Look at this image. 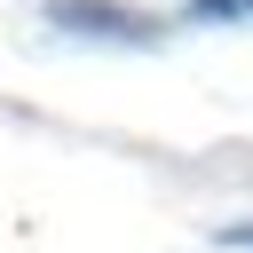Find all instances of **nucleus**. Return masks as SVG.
I'll use <instances>...</instances> for the list:
<instances>
[{
	"label": "nucleus",
	"mask_w": 253,
	"mask_h": 253,
	"mask_svg": "<svg viewBox=\"0 0 253 253\" xmlns=\"http://www.w3.org/2000/svg\"><path fill=\"white\" fill-rule=\"evenodd\" d=\"M47 24L79 32V40H119V47H158L166 40V24L126 8V0H47Z\"/></svg>",
	"instance_id": "nucleus-1"
},
{
	"label": "nucleus",
	"mask_w": 253,
	"mask_h": 253,
	"mask_svg": "<svg viewBox=\"0 0 253 253\" xmlns=\"http://www.w3.org/2000/svg\"><path fill=\"white\" fill-rule=\"evenodd\" d=\"M190 16H198V24H237L245 0H190Z\"/></svg>",
	"instance_id": "nucleus-2"
},
{
	"label": "nucleus",
	"mask_w": 253,
	"mask_h": 253,
	"mask_svg": "<svg viewBox=\"0 0 253 253\" xmlns=\"http://www.w3.org/2000/svg\"><path fill=\"white\" fill-rule=\"evenodd\" d=\"M221 245H253V221H229V229H221Z\"/></svg>",
	"instance_id": "nucleus-3"
},
{
	"label": "nucleus",
	"mask_w": 253,
	"mask_h": 253,
	"mask_svg": "<svg viewBox=\"0 0 253 253\" xmlns=\"http://www.w3.org/2000/svg\"><path fill=\"white\" fill-rule=\"evenodd\" d=\"M245 16H253V0H245Z\"/></svg>",
	"instance_id": "nucleus-4"
}]
</instances>
